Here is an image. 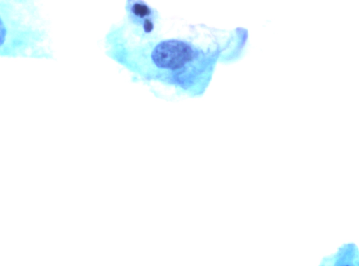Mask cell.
<instances>
[{"label":"cell","instance_id":"cell-1","mask_svg":"<svg viewBox=\"0 0 359 266\" xmlns=\"http://www.w3.org/2000/svg\"><path fill=\"white\" fill-rule=\"evenodd\" d=\"M104 43L106 55L135 80L164 87L171 98H198L209 86L217 63L238 58L246 39L240 32L222 44L218 39L205 44L184 37L142 41L120 22L111 26Z\"/></svg>","mask_w":359,"mask_h":266},{"label":"cell","instance_id":"cell-2","mask_svg":"<svg viewBox=\"0 0 359 266\" xmlns=\"http://www.w3.org/2000/svg\"><path fill=\"white\" fill-rule=\"evenodd\" d=\"M0 56L50 60L49 31L31 0H0Z\"/></svg>","mask_w":359,"mask_h":266},{"label":"cell","instance_id":"cell-3","mask_svg":"<svg viewBox=\"0 0 359 266\" xmlns=\"http://www.w3.org/2000/svg\"><path fill=\"white\" fill-rule=\"evenodd\" d=\"M121 22L135 38L145 41L157 39L161 29L159 12L143 0H127Z\"/></svg>","mask_w":359,"mask_h":266}]
</instances>
